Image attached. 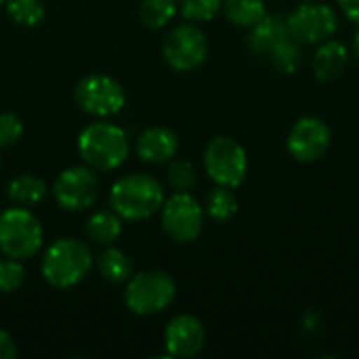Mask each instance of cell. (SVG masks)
I'll use <instances>...</instances> for the list:
<instances>
[{"mask_svg":"<svg viewBox=\"0 0 359 359\" xmlns=\"http://www.w3.org/2000/svg\"><path fill=\"white\" fill-rule=\"evenodd\" d=\"M248 48L280 74H294L303 61V46L292 36L284 15H265L250 27Z\"/></svg>","mask_w":359,"mask_h":359,"instance_id":"obj_1","label":"cell"},{"mask_svg":"<svg viewBox=\"0 0 359 359\" xmlns=\"http://www.w3.org/2000/svg\"><path fill=\"white\" fill-rule=\"evenodd\" d=\"M78 154L93 170L109 172L126 162L130 154V137L122 126L107 118H99L78 135Z\"/></svg>","mask_w":359,"mask_h":359,"instance_id":"obj_2","label":"cell"},{"mask_svg":"<svg viewBox=\"0 0 359 359\" xmlns=\"http://www.w3.org/2000/svg\"><path fill=\"white\" fill-rule=\"evenodd\" d=\"M166 200L162 183L145 172L118 179L109 189V208L124 221H145L160 212Z\"/></svg>","mask_w":359,"mask_h":359,"instance_id":"obj_3","label":"cell"},{"mask_svg":"<svg viewBox=\"0 0 359 359\" xmlns=\"http://www.w3.org/2000/svg\"><path fill=\"white\" fill-rule=\"evenodd\" d=\"M93 265L95 257L82 240L61 238L46 248L40 261V273L46 284L65 290L78 286L90 273Z\"/></svg>","mask_w":359,"mask_h":359,"instance_id":"obj_4","label":"cell"},{"mask_svg":"<svg viewBox=\"0 0 359 359\" xmlns=\"http://www.w3.org/2000/svg\"><path fill=\"white\" fill-rule=\"evenodd\" d=\"M177 297L175 280L162 269L133 273L124 288V303L135 316H158L172 305Z\"/></svg>","mask_w":359,"mask_h":359,"instance_id":"obj_5","label":"cell"},{"mask_svg":"<svg viewBox=\"0 0 359 359\" xmlns=\"http://www.w3.org/2000/svg\"><path fill=\"white\" fill-rule=\"evenodd\" d=\"M44 242L38 217L27 206H13L0 212V252L4 257L25 261L32 259Z\"/></svg>","mask_w":359,"mask_h":359,"instance_id":"obj_6","label":"cell"},{"mask_svg":"<svg viewBox=\"0 0 359 359\" xmlns=\"http://www.w3.org/2000/svg\"><path fill=\"white\" fill-rule=\"evenodd\" d=\"M204 170L215 185L240 187L248 175V154L233 137H215L204 147Z\"/></svg>","mask_w":359,"mask_h":359,"instance_id":"obj_7","label":"cell"},{"mask_svg":"<svg viewBox=\"0 0 359 359\" xmlns=\"http://www.w3.org/2000/svg\"><path fill=\"white\" fill-rule=\"evenodd\" d=\"M204 206L189 191H172L160 208L164 233L177 244L196 242L204 229Z\"/></svg>","mask_w":359,"mask_h":359,"instance_id":"obj_8","label":"cell"},{"mask_svg":"<svg viewBox=\"0 0 359 359\" xmlns=\"http://www.w3.org/2000/svg\"><path fill=\"white\" fill-rule=\"evenodd\" d=\"M74 99L84 114L95 118H111L124 109L126 93L116 78L107 74H88L76 84Z\"/></svg>","mask_w":359,"mask_h":359,"instance_id":"obj_9","label":"cell"},{"mask_svg":"<svg viewBox=\"0 0 359 359\" xmlns=\"http://www.w3.org/2000/svg\"><path fill=\"white\" fill-rule=\"evenodd\" d=\"M53 198L67 212H84L99 200L101 181L90 166H69L53 181Z\"/></svg>","mask_w":359,"mask_h":359,"instance_id":"obj_10","label":"cell"},{"mask_svg":"<svg viewBox=\"0 0 359 359\" xmlns=\"http://www.w3.org/2000/svg\"><path fill=\"white\" fill-rule=\"evenodd\" d=\"M288 27L301 46H318L334 38L339 29V15L322 0L301 2L288 17Z\"/></svg>","mask_w":359,"mask_h":359,"instance_id":"obj_11","label":"cell"},{"mask_svg":"<svg viewBox=\"0 0 359 359\" xmlns=\"http://www.w3.org/2000/svg\"><path fill=\"white\" fill-rule=\"evenodd\" d=\"M164 61L177 72L198 69L208 57V38L204 29L191 21L175 25L162 44Z\"/></svg>","mask_w":359,"mask_h":359,"instance_id":"obj_12","label":"cell"},{"mask_svg":"<svg viewBox=\"0 0 359 359\" xmlns=\"http://www.w3.org/2000/svg\"><path fill=\"white\" fill-rule=\"evenodd\" d=\"M332 143L330 126L318 116H303L299 118L286 137V149L290 158L301 164H313L322 160Z\"/></svg>","mask_w":359,"mask_h":359,"instance_id":"obj_13","label":"cell"},{"mask_svg":"<svg viewBox=\"0 0 359 359\" xmlns=\"http://www.w3.org/2000/svg\"><path fill=\"white\" fill-rule=\"evenodd\" d=\"M206 328L191 313L170 318L164 330V347L170 358H194L204 349Z\"/></svg>","mask_w":359,"mask_h":359,"instance_id":"obj_14","label":"cell"},{"mask_svg":"<svg viewBox=\"0 0 359 359\" xmlns=\"http://www.w3.org/2000/svg\"><path fill=\"white\" fill-rule=\"evenodd\" d=\"M135 151L147 164H168L179 151V137L166 126H149L137 137Z\"/></svg>","mask_w":359,"mask_h":359,"instance_id":"obj_15","label":"cell"},{"mask_svg":"<svg viewBox=\"0 0 359 359\" xmlns=\"http://www.w3.org/2000/svg\"><path fill=\"white\" fill-rule=\"evenodd\" d=\"M349 63V48L341 40H326L318 44L313 55V74L320 82H334L343 76Z\"/></svg>","mask_w":359,"mask_h":359,"instance_id":"obj_16","label":"cell"},{"mask_svg":"<svg viewBox=\"0 0 359 359\" xmlns=\"http://www.w3.org/2000/svg\"><path fill=\"white\" fill-rule=\"evenodd\" d=\"M122 221L114 208L95 210L86 221V238L99 246H111L122 236Z\"/></svg>","mask_w":359,"mask_h":359,"instance_id":"obj_17","label":"cell"},{"mask_svg":"<svg viewBox=\"0 0 359 359\" xmlns=\"http://www.w3.org/2000/svg\"><path fill=\"white\" fill-rule=\"evenodd\" d=\"M95 265H97V271L103 280L111 282V284H126L128 278L135 273V267H133V261L130 257L116 248L114 244L111 246H105L99 257L95 259Z\"/></svg>","mask_w":359,"mask_h":359,"instance_id":"obj_18","label":"cell"},{"mask_svg":"<svg viewBox=\"0 0 359 359\" xmlns=\"http://www.w3.org/2000/svg\"><path fill=\"white\" fill-rule=\"evenodd\" d=\"M46 194H48V187L44 179L32 172H23L8 183V198L17 206H27V208L36 206L46 198Z\"/></svg>","mask_w":359,"mask_h":359,"instance_id":"obj_19","label":"cell"},{"mask_svg":"<svg viewBox=\"0 0 359 359\" xmlns=\"http://www.w3.org/2000/svg\"><path fill=\"white\" fill-rule=\"evenodd\" d=\"M221 11L225 13L229 23H233L236 27H248V29L267 15L265 0H223Z\"/></svg>","mask_w":359,"mask_h":359,"instance_id":"obj_20","label":"cell"},{"mask_svg":"<svg viewBox=\"0 0 359 359\" xmlns=\"http://www.w3.org/2000/svg\"><path fill=\"white\" fill-rule=\"evenodd\" d=\"M238 196L231 187H223V185H217L215 189L208 191L206 196V202H204V212L217 221V223H225L229 219L236 217L238 212Z\"/></svg>","mask_w":359,"mask_h":359,"instance_id":"obj_21","label":"cell"},{"mask_svg":"<svg viewBox=\"0 0 359 359\" xmlns=\"http://www.w3.org/2000/svg\"><path fill=\"white\" fill-rule=\"evenodd\" d=\"M179 13V0H143L139 6V19L147 29L166 27Z\"/></svg>","mask_w":359,"mask_h":359,"instance_id":"obj_22","label":"cell"},{"mask_svg":"<svg viewBox=\"0 0 359 359\" xmlns=\"http://www.w3.org/2000/svg\"><path fill=\"white\" fill-rule=\"evenodd\" d=\"M4 8L11 21L21 27H36L46 17V8L42 0H6Z\"/></svg>","mask_w":359,"mask_h":359,"instance_id":"obj_23","label":"cell"},{"mask_svg":"<svg viewBox=\"0 0 359 359\" xmlns=\"http://www.w3.org/2000/svg\"><path fill=\"white\" fill-rule=\"evenodd\" d=\"M198 170L196 164L187 158H172L166 170V183L172 191H189L196 185Z\"/></svg>","mask_w":359,"mask_h":359,"instance_id":"obj_24","label":"cell"},{"mask_svg":"<svg viewBox=\"0 0 359 359\" xmlns=\"http://www.w3.org/2000/svg\"><path fill=\"white\" fill-rule=\"evenodd\" d=\"M223 8V0H179V13L185 21L206 23L212 21Z\"/></svg>","mask_w":359,"mask_h":359,"instance_id":"obj_25","label":"cell"},{"mask_svg":"<svg viewBox=\"0 0 359 359\" xmlns=\"http://www.w3.org/2000/svg\"><path fill=\"white\" fill-rule=\"evenodd\" d=\"M23 280H25V269L21 261L11 259V257L0 259V292L2 294L15 292L23 284Z\"/></svg>","mask_w":359,"mask_h":359,"instance_id":"obj_26","label":"cell"},{"mask_svg":"<svg viewBox=\"0 0 359 359\" xmlns=\"http://www.w3.org/2000/svg\"><path fill=\"white\" fill-rule=\"evenodd\" d=\"M23 137V122L17 114L4 111L0 114V149L13 147Z\"/></svg>","mask_w":359,"mask_h":359,"instance_id":"obj_27","label":"cell"},{"mask_svg":"<svg viewBox=\"0 0 359 359\" xmlns=\"http://www.w3.org/2000/svg\"><path fill=\"white\" fill-rule=\"evenodd\" d=\"M17 345L13 337L6 330H0V359H15L17 358Z\"/></svg>","mask_w":359,"mask_h":359,"instance_id":"obj_28","label":"cell"},{"mask_svg":"<svg viewBox=\"0 0 359 359\" xmlns=\"http://www.w3.org/2000/svg\"><path fill=\"white\" fill-rule=\"evenodd\" d=\"M339 6L349 21L359 25V0H339Z\"/></svg>","mask_w":359,"mask_h":359,"instance_id":"obj_29","label":"cell"},{"mask_svg":"<svg viewBox=\"0 0 359 359\" xmlns=\"http://www.w3.org/2000/svg\"><path fill=\"white\" fill-rule=\"evenodd\" d=\"M351 53H353V57L359 61V25L358 29H355V34H353V42H351Z\"/></svg>","mask_w":359,"mask_h":359,"instance_id":"obj_30","label":"cell"},{"mask_svg":"<svg viewBox=\"0 0 359 359\" xmlns=\"http://www.w3.org/2000/svg\"><path fill=\"white\" fill-rule=\"evenodd\" d=\"M301 2H316V0H301Z\"/></svg>","mask_w":359,"mask_h":359,"instance_id":"obj_31","label":"cell"},{"mask_svg":"<svg viewBox=\"0 0 359 359\" xmlns=\"http://www.w3.org/2000/svg\"><path fill=\"white\" fill-rule=\"evenodd\" d=\"M4 2H6V0H0V4H4Z\"/></svg>","mask_w":359,"mask_h":359,"instance_id":"obj_32","label":"cell"}]
</instances>
